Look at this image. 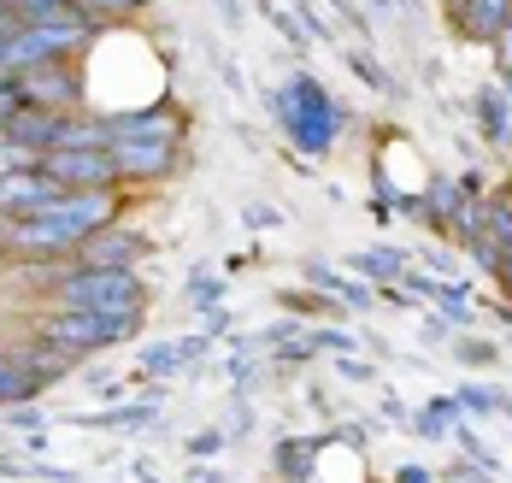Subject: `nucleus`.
<instances>
[{
    "label": "nucleus",
    "instance_id": "1",
    "mask_svg": "<svg viewBox=\"0 0 512 483\" xmlns=\"http://www.w3.org/2000/svg\"><path fill=\"white\" fill-rule=\"evenodd\" d=\"M118 218V195L106 189H77L65 195L59 207L36 218H12V248L18 254H36V260H53V254H77L95 230H106Z\"/></svg>",
    "mask_w": 512,
    "mask_h": 483
},
{
    "label": "nucleus",
    "instance_id": "2",
    "mask_svg": "<svg viewBox=\"0 0 512 483\" xmlns=\"http://www.w3.org/2000/svg\"><path fill=\"white\" fill-rule=\"evenodd\" d=\"M89 42V18L65 12V18H48V24H18L6 36V54H0V71L18 77V71H36V65H59Z\"/></svg>",
    "mask_w": 512,
    "mask_h": 483
},
{
    "label": "nucleus",
    "instance_id": "3",
    "mask_svg": "<svg viewBox=\"0 0 512 483\" xmlns=\"http://www.w3.org/2000/svg\"><path fill=\"white\" fill-rule=\"evenodd\" d=\"M59 301L71 313H142V283L130 266H83L59 283Z\"/></svg>",
    "mask_w": 512,
    "mask_h": 483
},
{
    "label": "nucleus",
    "instance_id": "4",
    "mask_svg": "<svg viewBox=\"0 0 512 483\" xmlns=\"http://www.w3.org/2000/svg\"><path fill=\"white\" fill-rule=\"evenodd\" d=\"M136 319L142 313H59V319H48V348H59V354H95V348H112V342H124L130 330H136Z\"/></svg>",
    "mask_w": 512,
    "mask_h": 483
},
{
    "label": "nucleus",
    "instance_id": "5",
    "mask_svg": "<svg viewBox=\"0 0 512 483\" xmlns=\"http://www.w3.org/2000/svg\"><path fill=\"white\" fill-rule=\"evenodd\" d=\"M42 171H48L59 189H106L112 177H118V165H112V148H48L42 154Z\"/></svg>",
    "mask_w": 512,
    "mask_h": 483
},
{
    "label": "nucleus",
    "instance_id": "6",
    "mask_svg": "<svg viewBox=\"0 0 512 483\" xmlns=\"http://www.w3.org/2000/svg\"><path fill=\"white\" fill-rule=\"evenodd\" d=\"M65 195H71V189H59L42 165H36V171L0 177V213L6 218H36V213H48V207H59Z\"/></svg>",
    "mask_w": 512,
    "mask_h": 483
},
{
    "label": "nucleus",
    "instance_id": "7",
    "mask_svg": "<svg viewBox=\"0 0 512 483\" xmlns=\"http://www.w3.org/2000/svg\"><path fill=\"white\" fill-rule=\"evenodd\" d=\"M106 148L118 177H165L177 165V136H112Z\"/></svg>",
    "mask_w": 512,
    "mask_h": 483
},
{
    "label": "nucleus",
    "instance_id": "8",
    "mask_svg": "<svg viewBox=\"0 0 512 483\" xmlns=\"http://www.w3.org/2000/svg\"><path fill=\"white\" fill-rule=\"evenodd\" d=\"M18 83V101L24 107H71L77 95H83V83H77V71H65V59L59 65H36V71H18L12 77Z\"/></svg>",
    "mask_w": 512,
    "mask_h": 483
},
{
    "label": "nucleus",
    "instance_id": "9",
    "mask_svg": "<svg viewBox=\"0 0 512 483\" xmlns=\"http://www.w3.org/2000/svg\"><path fill=\"white\" fill-rule=\"evenodd\" d=\"M130 254H142V236H136V230H118V224L95 230V236L77 248L83 266H130Z\"/></svg>",
    "mask_w": 512,
    "mask_h": 483
},
{
    "label": "nucleus",
    "instance_id": "10",
    "mask_svg": "<svg viewBox=\"0 0 512 483\" xmlns=\"http://www.w3.org/2000/svg\"><path fill=\"white\" fill-rule=\"evenodd\" d=\"M36 165H42V154H36L30 142H18V136L0 130V177H12V171H36Z\"/></svg>",
    "mask_w": 512,
    "mask_h": 483
},
{
    "label": "nucleus",
    "instance_id": "11",
    "mask_svg": "<svg viewBox=\"0 0 512 483\" xmlns=\"http://www.w3.org/2000/svg\"><path fill=\"white\" fill-rule=\"evenodd\" d=\"M277 466H289V483H307L312 448H277Z\"/></svg>",
    "mask_w": 512,
    "mask_h": 483
},
{
    "label": "nucleus",
    "instance_id": "12",
    "mask_svg": "<svg viewBox=\"0 0 512 483\" xmlns=\"http://www.w3.org/2000/svg\"><path fill=\"white\" fill-rule=\"evenodd\" d=\"M71 6H83V18H95V12H101V18H118V12H130L136 0H71Z\"/></svg>",
    "mask_w": 512,
    "mask_h": 483
},
{
    "label": "nucleus",
    "instance_id": "13",
    "mask_svg": "<svg viewBox=\"0 0 512 483\" xmlns=\"http://www.w3.org/2000/svg\"><path fill=\"white\" fill-rule=\"evenodd\" d=\"M395 483H436V472H418V466H407V472H401Z\"/></svg>",
    "mask_w": 512,
    "mask_h": 483
},
{
    "label": "nucleus",
    "instance_id": "14",
    "mask_svg": "<svg viewBox=\"0 0 512 483\" xmlns=\"http://www.w3.org/2000/svg\"><path fill=\"white\" fill-rule=\"evenodd\" d=\"M0 360H6V354H0Z\"/></svg>",
    "mask_w": 512,
    "mask_h": 483
}]
</instances>
